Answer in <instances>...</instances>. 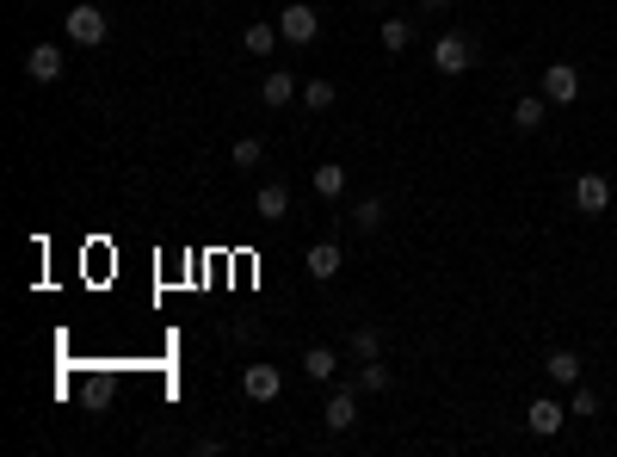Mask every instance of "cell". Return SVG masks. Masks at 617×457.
I'll return each mask as SVG.
<instances>
[{"instance_id":"obj_2","label":"cell","mask_w":617,"mask_h":457,"mask_svg":"<svg viewBox=\"0 0 617 457\" xmlns=\"http://www.w3.org/2000/svg\"><path fill=\"white\" fill-rule=\"evenodd\" d=\"M278 31H284V44H315V31H321V13L309 7V0H290V7L278 13Z\"/></svg>"},{"instance_id":"obj_18","label":"cell","mask_w":617,"mask_h":457,"mask_svg":"<svg viewBox=\"0 0 617 457\" xmlns=\"http://www.w3.org/2000/svg\"><path fill=\"white\" fill-rule=\"evenodd\" d=\"M383 217H389L383 198H358V204H352V229H358V235H377V229H383Z\"/></svg>"},{"instance_id":"obj_8","label":"cell","mask_w":617,"mask_h":457,"mask_svg":"<svg viewBox=\"0 0 617 457\" xmlns=\"http://www.w3.org/2000/svg\"><path fill=\"white\" fill-rule=\"evenodd\" d=\"M253 217H260V223H284V217H290V186H284V180H266L260 192H253Z\"/></svg>"},{"instance_id":"obj_16","label":"cell","mask_w":617,"mask_h":457,"mask_svg":"<svg viewBox=\"0 0 617 457\" xmlns=\"http://www.w3.org/2000/svg\"><path fill=\"white\" fill-rule=\"evenodd\" d=\"M334 365H340L334 346H309V353H303V377L309 383H334Z\"/></svg>"},{"instance_id":"obj_15","label":"cell","mask_w":617,"mask_h":457,"mask_svg":"<svg viewBox=\"0 0 617 457\" xmlns=\"http://www.w3.org/2000/svg\"><path fill=\"white\" fill-rule=\"evenodd\" d=\"M543 118H550V99H543V93H525L519 105H513V130H543Z\"/></svg>"},{"instance_id":"obj_13","label":"cell","mask_w":617,"mask_h":457,"mask_svg":"<svg viewBox=\"0 0 617 457\" xmlns=\"http://www.w3.org/2000/svg\"><path fill=\"white\" fill-rule=\"evenodd\" d=\"M543 377H550V383H562V390H574V383H580V353L556 346V353L543 359Z\"/></svg>"},{"instance_id":"obj_24","label":"cell","mask_w":617,"mask_h":457,"mask_svg":"<svg viewBox=\"0 0 617 457\" xmlns=\"http://www.w3.org/2000/svg\"><path fill=\"white\" fill-rule=\"evenodd\" d=\"M568 414L593 420V414H599V390H587V383H574V396H568Z\"/></svg>"},{"instance_id":"obj_11","label":"cell","mask_w":617,"mask_h":457,"mask_svg":"<svg viewBox=\"0 0 617 457\" xmlns=\"http://www.w3.org/2000/svg\"><path fill=\"white\" fill-rule=\"evenodd\" d=\"M303 266H309V278H315V285H334V278H340V248H334V241H315V248L303 254Z\"/></svg>"},{"instance_id":"obj_9","label":"cell","mask_w":617,"mask_h":457,"mask_svg":"<svg viewBox=\"0 0 617 457\" xmlns=\"http://www.w3.org/2000/svg\"><path fill=\"white\" fill-rule=\"evenodd\" d=\"M25 75L38 81V87L62 81V50H56V44H31V50H25Z\"/></svg>"},{"instance_id":"obj_3","label":"cell","mask_w":617,"mask_h":457,"mask_svg":"<svg viewBox=\"0 0 617 457\" xmlns=\"http://www.w3.org/2000/svg\"><path fill=\"white\" fill-rule=\"evenodd\" d=\"M568 198H574L580 217H605V210H611V180H605V173H580Z\"/></svg>"},{"instance_id":"obj_1","label":"cell","mask_w":617,"mask_h":457,"mask_svg":"<svg viewBox=\"0 0 617 457\" xmlns=\"http://www.w3.org/2000/svg\"><path fill=\"white\" fill-rule=\"evenodd\" d=\"M469 62H476V44L463 38V31H445L439 44H432V68H439V75H469Z\"/></svg>"},{"instance_id":"obj_14","label":"cell","mask_w":617,"mask_h":457,"mask_svg":"<svg viewBox=\"0 0 617 457\" xmlns=\"http://www.w3.org/2000/svg\"><path fill=\"white\" fill-rule=\"evenodd\" d=\"M278 38H284L278 19H260V25H247V31H241V50H247V56H272V50H278Z\"/></svg>"},{"instance_id":"obj_10","label":"cell","mask_w":617,"mask_h":457,"mask_svg":"<svg viewBox=\"0 0 617 457\" xmlns=\"http://www.w3.org/2000/svg\"><path fill=\"white\" fill-rule=\"evenodd\" d=\"M525 420H531V433H537V439H556V433H562V420H568V408H562L556 396H531V414H525Z\"/></svg>"},{"instance_id":"obj_22","label":"cell","mask_w":617,"mask_h":457,"mask_svg":"<svg viewBox=\"0 0 617 457\" xmlns=\"http://www.w3.org/2000/svg\"><path fill=\"white\" fill-rule=\"evenodd\" d=\"M303 105H309V112H328V105H334V81H328V75H315V81L303 87Z\"/></svg>"},{"instance_id":"obj_23","label":"cell","mask_w":617,"mask_h":457,"mask_svg":"<svg viewBox=\"0 0 617 457\" xmlns=\"http://www.w3.org/2000/svg\"><path fill=\"white\" fill-rule=\"evenodd\" d=\"M260 155H266L260 136H235V149H229V161H235V167H260Z\"/></svg>"},{"instance_id":"obj_25","label":"cell","mask_w":617,"mask_h":457,"mask_svg":"<svg viewBox=\"0 0 617 457\" xmlns=\"http://www.w3.org/2000/svg\"><path fill=\"white\" fill-rule=\"evenodd\" d=\"M426 7H451V0H426Z\"/></svg>"},{"instance_id":"obj_19","label":"cell","mask_w":617,"mask_h":457,"mask_svg":"<svg viewBox=\"0 0 617 457\" xmlns=\"http://www.w3.org/2000/svg\"><path fill=\"white\" fill-rule=\"evenodd\" d=\"M315 192H321V198H340V192H346V167H340V161H321V167H315Z\"/></svg>"},{"instance_id":"obj_20","label":"cell","mask_w":617,"mask_h":457,"mask_svg":"<svg viewBox=\"0 0 617 457\" xmlns=\"http://www.w3.org/2000/svg\"><path fill=\"white\" fill-rule=\"evenodd\" d=\"M408 44H414V25H408V19H383V50L402 56Z\"/></svg>"},{"instance_id":"obj_6","label":"cell","mask_w":617,"mask_h":457,"mask_svg":"<svg viewBox=\"0 0 617 457\" xmlns=\"http://www.w3.org/2000/svg\"><path fill=\"white\" fill-rule=\"evenodd\" d=\"M543 99H550V105H574L580 99V68L574 62H550V68H543Z\"/></svg>"},{"instance_id":"obj_12","label":"cell","mask_w":617,"mask_h":457,"mask_svg":"<svg viewBox=\"0 0 617 457\" xmlns=\"http://www.w3.org/2000/svg\"><path fill=\"white\" fill-rule=\"evenodd\" d=\"M297 93H303V87H297V75H290V68H272V75L260 81V99L272 105V112H284V105L297 99Z\"/></svg>"},{"instance_id":"obj_21","label":"cell","mask_w":617,"mask_h":457,"mask_svg":"<svg viewBox=\"0 0 617 457\" xmlns=\"http://www.w3.org/2000/svg\"><path fill=\"white\" fill-rule=\"evenodd\" d=\"M352 359H358V365H365V359H383L377 328H352Z\"/></svg>"},{"instance_id":"obj_4","label":"cell","mask_w":617,"mask_h":457,"mask_svg":"<svg viewBox=\"0 0 617 457\" xmlns=\"http://www.w3.org/2000/svg\"><path fill=\"white\" fill-rule=\"evenodd\" d=\"M62 31H68V44L93 50V44H105V31H112V25H105V13H99V7H75V13L62 19Z\"/></svg>"},{"instance_id":"obj_17","label":"cell","mask_w":617,"mask_h":457,"mask_svg":"<svg viewBox=\"0 0 617 457\" xmlns=\"http://www.w3.org/2000/svg\"><path fill=\"white\" fill-rule=\"evenodd\" d=\"M352 383H358V396H383V390H389L395 377H389V365H383V359H365V365H358V377H352Z\"/></svg>"},{"instance_id":"obj_7","label":"cell","mask_w":617,"mask_h":457,"mask_svg":"<svg viewBox=\"0 0 617 457\" xmlns=\"http://www.w3.org/2000/svg\"><path fill=\"white\" fill-rule=\"evenodd\" d=\"M241 390H247V402H278L284 371H278V365H247V371H241Z\"/></svg>"},{"instance_id":"obj_5","label":"cell","mask_w":617,"mask_h":457,"mask_svg":"<svg viewBox=\"0 0 617 457\" xmlns=\"http://www.w3.org/2000/svg\"><path fill=\"white\" fill-rule=\"evenodd\" d=\"M321 420H328V433H352V427H358V383H340V390H328V408H321Z\"/></svg>"}]
</instances>
